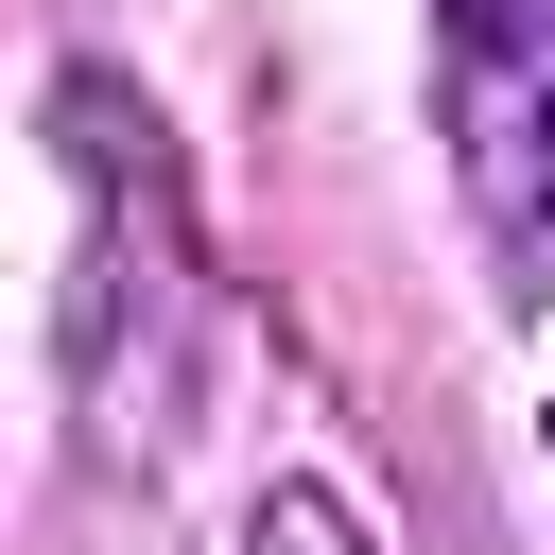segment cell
I'll return each mask as SVG.
<instances>
[{"mask_svg":"<svg viewBox=\"0 0 555 555\" xmlns=\"http://www.w3.org/2000/svg\"><path fill=\"white\" fill-rule=\"evenodd\" d=\"M538 17H555V0H538Z\"/></svg>","mask_w":555,"mask_h":555,"instance_id":"2","label":"cell"},{"mask_svg":"<svg viewBox=\"0 0 555 555\" xmlns=\"http://www.w3.org/2000/svg\"><path fill=\"white\" fill-rule=\"evenodd\" d=\"M538 208H555V121H538Z\"/></svg>","mask_w":555,"mask_h":555,"instance_id":"1","label":"cell"}]
</instances>
